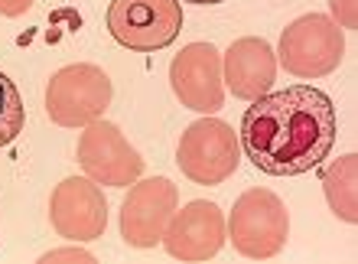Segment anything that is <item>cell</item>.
Masks as SVG:
<instances>
[{
    "label": "cell",
    "instance_id": "8",
    "mask_svg": "<svg viewBox=\"0 0 358 264\" xmlns=\"http://www.w3.org/2000/svg\"><path fill=\"white\" fill-rule=\"evenodd\" d=\"M176 209L179 189L173 186V179H137L121 202V238L131 248H157Z\"/></svg>",
    "mask_w": 358,
    "mask_h": 264
},
{
    "label": "cell",
    "instance_id": "14",
    "mask_svg": "<svg viewBox=\"0 0 358 264\" xmlns=\"http://www.w3.org/2000/svg\"><path fill=\"white\" fill-rule=\"evenodd\" d=\"M23 124H27L23 98H20L17 85L0 72V147H7V144L17 141L20 134H23Z\"/></svg>",
    "mask_w": 358,
    "mask_h": 264
},
{
    "label": "cell",
    "instance_id": "12",
    "mask_svg": "<svg viewBox=\"0 0 358 264\" xmlns=\"http://www.w3.org/2000/svg\"><path fill=\"white\" fill-rule=\"evenodd\" d=\"M277 76V53L261 36L235 39L222 56V82L241 102H255L273 85Z\"/></svg>",
    "mask_w": 358,
    "mask_h": 264
},
{
    "label": "cell",
    "instance_id": "7",
    "mask_svg": "<svg viewBox=\"0 0 358 264\" xmlns=\"http://www.w3.org/2000/svg\"><path fill=\"white\" fill-rule=\"evenodd\" d=\"M78 163L98 186L127 189L143 173V157L111 121H92L78 137Z\"/></svg>",
    "mask_w": 358,
    "mask_h": 264
},
{
    "label": "cell",
    "instance_id": "11",
    "mask_svg": "<svg viewBox=\"0 0 358 264\" xmlns=\"http://www.w3.org/2000/svg\"><path fill=\"white\" fill-rule=\"evenodd\" d=\"M222 245H225V212L208 199H196L176 209L163 232V248L176 261H208L222 251Z\"/></svg>",
    "mask_w": 358,
    "mask_h": 264
},
{
    "label": "cell",
    "instance_id": "3",
    "mask_svg": "<svg viewBox=\"0 0 358 264\" xmlns=\"http://www.w3.org/2000/svg\"><path fill=\"white\" fill-rule=\"evenodd\" d=\"M111 78L101 66L78 62L59 69L46 85V114L59 127H85L98 121L111 104Z\"/></svg>",
    "mask_w": 358,
    "mask_h": 264
},
{
    "label": "cell",
    "instance_id": "15",
    "mask_svg": "<svg viewBox=\"0 0 358 264\" xmlns=\"http://www.w3.org/2000/svg\"><path fill=\"white\" fill-rule=\"evenodd\" d=\"M329 10H332V23L339 29H355L358 23L355 0H329Z\"/></svg>",
    "mask_w": 358,
    "mask_h": 264
},
{
    "label": "cell",
    "instance_id": "5",
    "mask_svg": "<svg viewBox=\"0 0 358 264\" xmlns=\"http://www.w3.org/2000/svg\"><path fill=\"white\" fill-rule=\"evenodd\" d=\"M345 56L342 29L322 13H306L283 29L277 62L296 78H320L336 72Z\"/></svg>",
    "mask_w": 358,
    "mask_h": 264
},
{
    "label": "cell",
    "instance_id": "16",
    "mask_svg": "<svg viewBox=\"0 0 358 264\" xmlns=\"http://www.w3.org/2000/svg\"><path fill=\"white\" fill-rule=\"evenodd\" d=\"M56 261H82V264H92L94 258L88 255L85 248H62V251H49V255H43V264H56Z\"/></svg>",
    "mask_w": 358,
    "mask_h": 264
},
{
    "label": "cell",
    "instance_id": "9",
    "mask_svg": "<svg viewBox=\"0 0 358 264\" xmlns=\"http://www.w3.org/2000/svg\"><path fill=\"white\" fill-rule=\"evenodd\" d=\"M49 218L59 238L66 242H94L108 228V202L101 186L88 176H69L52 189Z\"/></svg>",
    "mask_w": 358,
    "mask_h": 264
},
{
    "label": "cell",
    "instance_id": "10",
    "mask_svg": "<svg viewBox=\"0 0 358 264\" xmlns=\"http://www.w3.org/2000/svg\"><path fill=\"white\" fill-rule=\"evenodd\" d=\"M170 85L182 108L196 114H215L225 102L222 53L212 43H189L170 66Z\"/></svg>",
    "mask_w": 358,
    "mask_h": 264
},
{
    "label": "cell",
    "instance_id": "4",
    "mask_svg": "<svg viewBox=\"0 0 358 264\" xmlns=\"http://www.w3.org/2000/svg\"><path fill=\"white\" fill-rule=\"evenodd\" d=\"M176 163L182 176H189L199 186H218L228 176H235L241 167V144L225 121L208 114L182 131Z\"/></svg>",
    "mask_w": 358,
    "mask_h": 264
},
{
    "label": "cell",
    "instance_id": "2",
    "mask_svg": "<svg viewBox=\"0 0 358 264\" xmlns=\"http://www.w3.org/2000/svg\"><path fill=\"white\" fill-rule=\"evenodd\" d=\"M225 232L238 255L251 261H267L280 255L290 238V212L283 206V199L271 189H248L238 196L225 222Z\"/></svg>",
    "mask_w": 358,
    "mask_h": 264
},
{
    "label": "cell",
    "instance_id": "18",
    "mask_svg": "<svg viewBox=\"0 0 358 264\" xmlns=\"http://www.w3.org/2000/svg\"><path fill=\"white\" fill-rule=\"evenodd\" d=\"M182 4H196V7H215V4H225V0H182Z\"/></svg>",
    "mask_w": 358,
    "mask_h": 264
},
{
    "label": "cell",
    "instance_id": "1",
    "mask_svg": "<svg viewBox=\"0 0 358 264\" xmlns=\"http://www.w3.org/2000/svg\"><path fill=\"white\" fill-rule=\"evenodd\" d=\"M241 151L267 176H300L329 157L339 121L336 104L313 85L264 92L241 118Z\"/></svg>",
    "mask_w": 358,
    "mask_h": 264
},
{
    "label": "cell",
    "instance_id": "13",
    "mask_svg": "<svg viewBox=\"0 0 358 264\" xmlns=\"http://www.w3.org/2000/svg\"><path fill=\"white\" fill-rule=\"evenodd\" d=\"M355 173H358V157L345 153L339 160H332L322 170V193L326 202L342 222H355L358 218V202H355Z\"/></svg>",
    "mask_w": 358,
    "mask_h": 264
},
{
    "label": "cell",
    "instance_id": "6",
    "mask_svg": "<svg viewBox=\"0 0 358 264\" xmlns=\"http://www.w3.org/2000/svg\"><path fill=\"white\" fill-rule=\"evenodd\" d=\"M108 29L134 53H157L179 36L182 7L179 0H111Z\"/></svg>",
    "mask_w": 358,
    "mask_h": 264
},
{
    "label": "cell",
    "instance_id": "17",
    "mask_svg": "<svg viewBox=\"0 0 358 264\" xmlns=\"http://www.w3.org/2000/svg\"><path fill=\"white\" fill-rule=\"evenodd\" d=\"M33 7V0H0V13L3 17H23Z\"/></svg>",
    "mask_w": 358,
    "mask_h": 264
}]
</instances>
